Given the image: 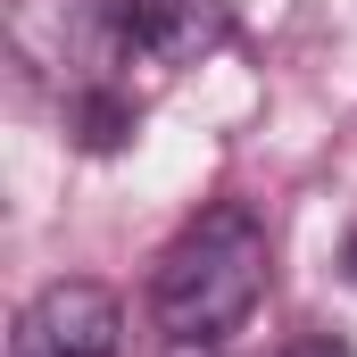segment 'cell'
<instances>
[{"mask_svg": "<svg viewBox=\"0 0 357 357\" xmlns=\"http://www.w3.org/2000/svg\"><path fill=\"white\" fill-rule=\"evenodd\" d=\"M233 42L225 0H91V50L116 84H175L183 67Z\"/></svg>", "mask_w": 357, "mask_h": 357, "instance_id": "7a4b0ae2", "label": "cell"}, {"mask_svg": "<svg viewBox=\"0 0 357 357\" xmlns=\"http://www.w3.org/2000/svg\"><path fill=\"white\" fill-rule=\"evenodd\" d=\"M282 357H357V349L341 341V333H299V341H291Z\"/></svg>", "mask_w": 357, "mask_h": 357, "instance_id": "277c9868", "label": "cell"}, {"mask_svg": "<svg viewBox=\"0 0 357 357\" xmlns=\"http://www.w3.org/2000/svg\"><path fill=\"white\" fill-rule=\"evenodd\" d=\"M116 333H125V316L100 282H50L17 316L8 357H116Z\"/></svg>", "mask_w": 357, "mask_h": 357, "instance_id": "3957f363", "label": "cell"}, {"mask_svg": "<svg viewBox=\"0 0 357 357\" xmlns=\"http://www.w3.org/2000/svg\"><path fill=\"white\" fill-rule=\"evenodd\" d=\"M258 299H266V225L250 208H208L199 225H183L150 282V307L183 349L233 341L258 316Z\"/></svg>", "mask_w": 357, "mask_h": 357, "instance_id": "6da1fadb", "label": "cell"}, {"mask_svg": "<svg viewBox=\"0 0 357 357\" xmlns=\"http://www.w3.org/2000/svg\"><path fill=\"white\" fill-rule=\"evenodd\" d=\"M349 266H357V241H349Z\"/></svg>", "mask_w": 357, "mask_h": 357, "instance_id": "5b68a950", "label": "cell"}]
</instances>
